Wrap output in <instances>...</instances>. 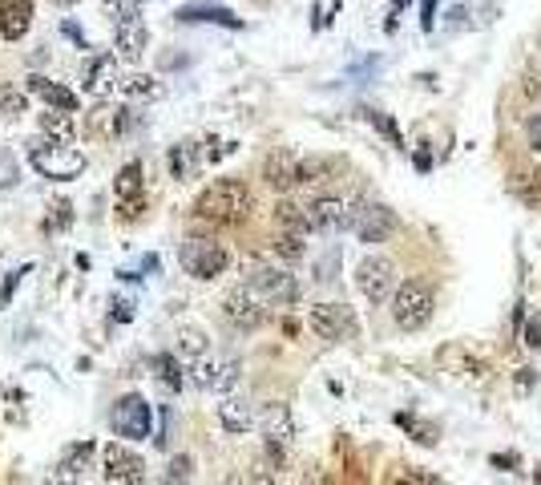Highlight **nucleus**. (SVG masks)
<instances>
[{
    "mask_svg": "<svg viewBox=\"0 0 541 485\" xmlns=\"http://www.w3.org/2000/svg\"><path fill=\"white\" fill-rule=\"evenodd\" d=\"M251 215V190L243 178H214L198 199H194V219L202 223H243Z\"/></svg>",
    "mask_w": 541,
    "mask_h": 485,
    "instance_id": "f257e3e1",
    "label": "nucleus"
},
{
    "mask_svg": "<svg viewBox=\"0 0 541 485\" xmlns=\"http://www.w3.org/2000/svg\"><path fill=\"white\" fill-rule=\"evenodd\" d=\"M25 154H29V166H33L41 178L73 182V178L85 174V154L73 150V146H65L61 138H53V134H45V130L25 142Z\"/></svg>",
    "mask_w": 541,
    "mask_h": 485,
    "instance_id": "f03ea898",
    "label": "nucleus"
},
{
    "mask_svg": "<svg viewBox=\"0 0 541 485\" xmlns=\"http://www.w3.org/2000/svg\"><path fill=\"white\" fill-rule=\"evenodd\" d=\"M432 312H437V291H432V283H424V279L396 283V291H392V320H396L400 332L428 328Z\"/></svg>",
    "mask_w": 541,
    "mask_h": 485,
    "instance_id": "7ed1b4c3",
    "label": "nucleus"
},
{
    "mask_svg": "<svg viewBox=\"0 0 541 485\" xmlns=\"http://www.w3.org/2000/svg\"><path fill=\"white\" fill-rule=\"evenodd\" d=\"M178 263H182V271H186L190 279L210 283V279H219V275L231 267V255H227V247H223L219 239L190 235V239H182V247H178Z\"/></svg>",
    "mask_w": 541,
    "mask_h": 485,
    "instance_id": "20e7f679",
    "label": "nucleus"
},
{
    "mask_svg": "<svg viewBox=\"0 0 541 485\" xmlns=\"http://www.w3.org/2000/svg\"><path fill=\"white\" fill-rule=\"evenodd\" d=\"M303 207H307V227L319 231V235L352 231L356 211H360V203L356 199H344V194H319V199H311Z\"/></svg>",
    "mask_w": 541,
    "mask_h": 485,
    "instance_id": "39448f33",
    "label": "nucleus"
},
{
    "mask_svg": "<svg viewBox=\"0 0 541 485\" xmlns=\"http://www.w3.org/2000/svg\"><path fill=\"white\" fill-rule=\"evenodd\" d=\"M110 429H114V437H122V441H142V437H150V429H154V405H150L142 393H126V397L114 405V413H110Z\"/></svg>",
    "mask_w": 541,
    "mask_h": 485,
    "instance_id": "423d86ee",
    "label": "nucleus"
},
{
    "mask_svg": "<svg viewBox=\"0 0 541 485\" xmlns=\"http://www.w3.org/2000/svg\"><path fill=\"white\" fill-rule=\"evenodd\" d=\"M356 287L368 304H388L396 291V263L384 255H364L356 267Z\"/></svg>",
    "mask_w": 541,
    "mask_h": 485,
    "instance_id": "0eeeda50",
    "label": "nucleus"
},
{
    "mask_svg": "<svg viewBox=\"0 0 541 485\" xmlns=\"http://www.w3.org/2000/svg\"><path fill=\"white\" fill-rule=\"evenodd\" d=\"M223 316H227V324H231V328H239V332H255V328H263V320H267V300L259 296V291H255L251 283L231 287L227 296H223Z\"/></svg>",
    "mask_w": 541,
    "mask_h": 485,
    "instance_id": "6e6552de",
    "label": "nucleus"
},
{
    "mask_svg": "<svg viewBox=\"0 0 541 485\" xmlns=\"http://www.w3.org/2000/svg\"><path fill=\"white\" fill-rule=\"evenodd\" d=\"M255 291H259V296L275 308H291L295 300H299V279L287 271V267H271V263H255L251 267V279H247Z\"/></svg>",
    "mask_w": 541,
    "mask_h": 485,
    "instance_id": "1a4fd4ad",
    "label": "nucleus"
},
{
    "mask_svg": "<svg viewBox=\"0 0 541 485\" xmlns=\"http://www.w3.org/2000/svg\"><path fill=\"white\" fill-rule=\"evenodd\" d=\"M307 328H311L319 340L340 344V340H352L360 324H356V316H352V308H348V304L328 300V304H315V308L307 312Z\"/></svg>",
    "mask_w": 541,
    "mask_h": 485,
    "instance_id": "9d476101",
    "label": "nucleus"
},
{
    "mask_svg": "<svg viewBox=\"0 0 541 485\" xmlns=\"http://www.w3.org/2000/svg\"><path fill=\"white\" fill-rule=\"evenodd\" d=\"M101 477L114 481V485L146 481V461H142V453H134L126 441H114V445L101 449Z\"/></svg>",
    "mask_w": 541,
    "mask_h": 485,
    "instance_id": "9b49d317",
    "label": "nucleus"
},
{
    "mask_svg": "<svg viewBox=\"0 0 541 485\" xmlns=\"http://www.w3.org/2000/svg\"><path fill=\"white\" fill-rule=\"evenodd\" d=\"M352 231H356L360 243H388L400 231V219H396V211L388 203H360Z\"/></svg>",
    "mask_w": 541,
    "mask_h": 485,
    "instance_id": "f8f14e48",
    "label": "nucleus"
},
{
    "mask_svg": "<svg viewBox=\"0 0 541 485\" xmlns=\"http://www.w3.org/2000/svg\"><path fill=\"white\" fill-rule=\"evenodd\" d=\"M142 178H146L142 162H126V166L118 170V178H114V199H118V219H126V223H134V219H138V211H146V194H142Z\"/></svg>",
    "mask_w": 541,
    "mask_h": 485,
    "instance_id": "ddd939ff",
    "label": "nucleus"
},
{
    "mask_svg": "<svg viewBox=\"0 0 541 485\" xmlns=\"http://www.w3.org/2000/svg\"><path fill=\"white\" fill-rule=\"evenodd\" d=\"M259 433H263L267 453L279 461V457H283V449L295 441V417H291V409H287L283 401L267 405V409L259 413Z\"/></svg>",
    "mask_w": 541,
    "mask_h": 485,
    "instance_id": "4468645a",
    "label": "nucleus"
},
{
    "mask_svg": "<svg viewBox=\"0 0 541 485\" xmlns=\"http://www.w3.org/2000/svg\"><path fill=\"white\" fill-rule=\"evenodd\" d=\"M81 89H85L89 97H110V93L118 89V61H114L110 53L89 57L85 69H81Z\"/></svg>",
    "mask_w": 541,
    "mask_h": 485,
    "instance_id": "2eb2a0df",
    "label": "nucleus"
},
{
    "mask_svg": "<svg viewBox=\"0 0 541 485\" xmlns=\"http://www.w3.org/2000/svg\"><path fill=\"white\" fill-rule=\"evenodd\" d=\"M182 25H223V29H243V21L227 9V5H214V0H194V5H182L174 13Z\"/></svg>",
    "mask_w": 541,
    "mask_h": 485,
    "instance_id": "dca6fc26",
    "label": "nucleus"
},
{
    "mask_svg": "<svg viewBox=\"0 0 541 485\" xmlns=\"http://www.w3.org/2000/svg\"><path fill=\"white\" fill-rule=\"evenodd\" d=\"M263 182L271 190H291L299 186V154L295 150H271L263 158Z\"/></svg>",
    "mask_w": 541,
    "mask_h": 485,
    "instance_id": "f3484780",
    "label": "nucleus"
},
{
    "mask_svg": "<svg viewBox=\"0 0 541 485\" xmlns=\"http://www.w3.org/2000/svg\"><path fill=\"white\" fill-rule=\"evenodd\" d=\"M33 29V0H0V37L25 41Z\"/></svg>",
    "mask_w": 541,
    "mask_h": 485,
    "instance_id": "a211bd4d",
    "label": "nucleus"
},
{
    "mask_svg": "<svg viewBox=\"0 0 541 485\" xmlns=\"http://www.w3.org/2000/svg\"><path fill=\"white\" fill-rule=\"evenodd\" d=\"M146 45H150V29H146L142 17H138V21H118V25H114V49H118L122 61H138V57L146 53Z\"/></svg>",
    "mask_w": 541,
    "mask_h": 485,
    "instance_id": "6ab92c4d",
    "label": "nucleus"
},
{
    "mask_svg": "<svg viewBox=\"0 0 541 485\" xmlns=\"http://www.w3.org/2000/svg\"><path fill=\"white\" fill-rule=\"evenodd\" d=\"M93 453H97V445H93V441L69 445V449H65V457L57 461V469H53V481H81V477L93 469Z\"/></svg>",
    "mask_w": 541,
    "mask_h": 485,
    "instance_id": "aec40b11",
    "label": "nucleus"
},
{
    "mask_svg": "<svg viewBox=\"0 0 541 485\" xmlns=\"http://www.w3.org/2000/svg\"><path fill=\"white\" fill-rule=\"evenodd\" d=\"M29 93L37 97V102L53 106V110H77V93H73L69 85H61V81L41 77V73H33V77H29Z\"/></svg>",
    "mask_w": 541,
    "mask_h": 485,
    "instance_id": "412c9836",
    "label": "nucleus"
},
{
    "mask_svg": "<svg viewBox=\"0 0 541 485\" xmlns=\"http://www.w3.org/2000/svg\"><path fill=\"white\" fill-rule=\"evenodd\" d=\"M219 425L227 429V433H247V429H255L259 425V413L251 409V401L247 397H227L223 405H219Z\"/></svg>",
    "mask_w": 541,
    "mask_h": 485,
    "instance_id": "4be33fe9",
    "label": "nucleus"
},
{
    "mask_svg": "<svg viewBox=\"0 0 541 485\" xmlns=\"http://www.w3.org/2000/svg\"><path fill=\"white\" fill-rule=\"evenodd\" d=\"M85 134H89V138H118V134H126V130H122V110L93 106V110L85 114Z\"/></svg>",
    "mask_w": 541,
    "mask_h": 485,
    "instance_id": "5701e85b",
    "label": "nucleus"
},
{
    "mask_svg": "<svg viewBox=\"0 0 541 485\" xmlns=\"http://www.w3.org/2000/svg\"><path fill=\"white\" fill-rule=\"evenodd\" d=\"M336 170H340V158H328V154H311V158H299V186H311V182H328Z\"/></svg>",
    "mask_w": 541,
    "mask_h": 485,
    "instance_id": "b1692460",
    "label": "nucleus"
},
{
    "mask_svg": "<svg viewBox=\"0 0 541 485\" xmlns=\"http://www.w3.org/2000/svg\"><path fill=\"white\" fill-rule=\"evenodd\" d=\"M202 158H206V154H202L194 142H182V146L170 150V174H174V178H190V174L202 166Z\"/></svg>",
    "mask_w": 541,
    "mask_h": 485,
    "instance_id": "393cba45",
    "label": "nucleus"
},
{
    "mask_svg": "<svg viewBox=\"0 0 541 485\" xmlns=\"http://www.w3.org/2000/svg\"><path fill=\"white\" fill-rule=\"evenodd\" d=\"M275 223H279V231L311 235V227H307V207H299V203H291V199H283V203L275 207Z\"/></svg>",
    "mask_w": 541,
    "mask_h": 485,
    "instance_id": "a878e982",
    "label": "nucleus"
},
{
    "mask_svg": "<svg viewBox=\"0 0 541 485\" xmlns=\"http://www.w3.org/2000/svg\"><path fill=\"white\" fill-rule=\"evenodd\" d=\"M122 89H126L130 97H142V102H158V97L166 93V89H162V81H158V77H150V73H134V77H126V81H122Z\"/></svg>",
    "mask_w": 541,
    "mask_h": 485,
    "instance_id": "bb28decb",
    "label": "nucleus"
},
{
    "mask_svg": "<svg viewBox=\"0 0 541 485\" xmlns=\"http://www.w3.org/2000/svg\"><path fill=\"white\" fill-rule=\"evenodd\" d=\"M154 372H158V380H162V388H166V393H178V388H182V364L170 356V352H162V356H154Z\"/></svg>",
    "mask_w": 541,
    "mask_h": 485,
    "instance_id": "cd10ccee",
    "label": "nucleus"
},
{
    "mask_svg": "<svg viewBox=\"0 0 541 485\" xmlns=\"http://www.w3.org/2000/svg\"><path fill=\"white\" fill-rule=\"evenodd\" d=\"M29 114V97L21 93V89H13V85H0V118H25Z\"/></svg>",
    "mask_w": 541,
    "mask_h": 485,
    "instance_id": "c85d7f7f",
    "label": "nucleus"
},
{
    "mask_svg": "<svg viewBox=\"0 0 541 485\" xmlns=\"http://www.w3.org/2000/svg\"><path fill=\"white\" fill-rule=\"evenodd\" d=\"M41 130L53 134V138H69V134L77 130L73 110H53V106H49V114H41Z\"/></svg>",
    "mask_w": 541,
    "mask_h": 485,
    "instance_id": "c756f323",
    "label": "nucleus"
},
{
    "mask_svg": "<svg viewBox=\"0 0 541 485\" xmlns=\"http://www.w3.org/2000/svg\"><path fill=\"white\" fill-rule=\"evenodd\" d=\"M307 235H299V231H279V239H275V251L287 259V263H295V259H303L307 255V243H303Z\"/></svg>",
    "mask_w": 541,
    "mask_h": 485,
    "instance_id": "7c9ffc66",
    "label": "nucleus"
},
{
    "mask_svg": "<svg viewBox=\"0 0 541 485\" xmlns=\"http://www.w3.org/2000/svg\"><path fill=\"white\" fill-rule=\"evenodd\" d=\"M239 360H219V368H214V384H210V393H231V388L239 384Z\"/></svg>",
    "mask_w": 541,
    "mask_h": 485,
    "instance_id": "2f4dec72",
    "label": "nucleus"
},
{
    "mask_svg": "<svg viewBox=\"0 0 541 485\" xmlns=\"http://www.w3.org/2000/svg\"><path fill=\"white\" fill-rule=\"evenodd\" d=\"M21 182V162L9 146H0V190H13Z\"/></svg>",
    "mask_w": 541,
    "mask_h": 485,
    "instance_id": "473e14b6",
    "label": "nucleus"
},
{
    "mask_svg": "<svg viewBox=\"0 0 541 485\" xmlns=\"http://www.w3.org/2000/svg\"><path fill=\"white\" fill-rule=\"evenodd\" d=\"M105 5V13L114 17V25L118 21H138L142 17V0H101Z\"/></svg>",
    "mask_w": 541,
    "mask_h": 485,
    "instance_id": "72a5a7b5",
    "label": "nucleus"
},
{
    "mask_svg": "<svg viewBox=\"0 0 541 485\" xmlns=\"http://www.w3.org/2000/svg\"><path fill=\"white\" fill-rule=\"evenodd\" d=\"M178 344H182V352L194 360V356H206V336L198 332V328H182L178 332Z\"/></svg>",
    "mask_w": 541,
    "mask_h": 485,
    "instance_id": "f704fd0d",
    "label": "nucleus"
},
{
    "mask_svg": "<svg viewBox=\"0 0 541 485\" xmlns=\"http://www.w3.org/2000/svg\"><path fill=\"white\" fill-rule=\"evenodd\" d=\"M396 425L412 429L420 445H432V441H437V429H432V425H420V421H416V417H408V413H400V417H396Z\"/></svg>",
    "mask_w": 541,
    "mask_h": 485,
    "instance_id": "c9c22d12",
    "label": "nucleus"
},
{
    "mask_svg": "<svg viewBox=\"0 0 541 485\" xmlns=\"http://www.w3.org/2000/svg\"><path fill=\"white\" fill-rule=\"evenodd\" d=\"M69 219H73V207H69L65 199H57V203H53V219L45 223V231H61Z\"/></svg>",
    "mask_w": 541,
    "mask_h": 485,
    "instance_id": "e433bc0d",
    "label": "nucleus"
},
{
    "mask_svg": "<svg viewBox=\"0 0 541 485\" xmlns=\"http://www.w3.org/2000/svg\"><path fill=\"white\" fill-rule=\"evenodd\" d=\"M190 473H194V461L182 453V457H174V461H170V469H166V481H186Z\"/></svg>",
    "mask_w": 541,
    "mask_h": 485,
    "instance_id": "4c0bfd02",
    "label": "nucleus"
},
{
    "mask_svg": "<svg viewBox=\"0 0 541 485\" xmlns=\"http://www.w3.org/2000/svg\"><path fill=\"white\" fill-rule=\"evenodd\" d=\"M142 271H158V255H146L142 263H134V267H122L118 275H122V279H142Z\"/></svg>",
    "mask_w": 541,
    "mask_h": 485,
    "instance_id": "58836bf2",
    "label": "nucleus"
},
{
    "mask_svg": "<svg viewBox=\"0 0 541 485\" xmlns=\"http://www.w3.org/2000/svg\"><path fill=\"white\" fill-rule=\"evenodd\" d=\"M368 118H372V122H376V126H380V130L392 138V146H400V130L392 126V118H384V114H376V110H368Z\"/></svg>",
    "mask_w": 541,
    "mask_h": 485,
    "instance_id": "ea45409f",
    "label": "nucleus"
},
{
    "mask_svg": "<svg viewBox=\"0 0 541 485\" xmlns=\"http://www.w3.org/2000/svg\"><path fill=\"white\" fill-rule=\"evenodd\" d=\"M21 275H25V267L21 271H13L9 279H5V287H0V308H5V300L13 296V291H17V283H21Z\"/></svg>",
    "mask_w": 541,
    "mask_h": 485,
    "instance_id": "a19ab883",
    "label": "nucleus"
},
{
    "mask_svg": "<svg viewBox=\"0 0 541 485\" xmlns=\"http://www.w3.org/2000/svg\"><path fill=\"white\" fill-rule=\"evenodd\" d=\"M61 33H65V37H69V41H77V45H81V49H89V41H85V33H81V29H77V25H73V21H65V25H61Z\"/></svg>",
    "mask_w": 541,
    "mask_h": 485,
    "instance_id": "79ce46f5",
    "label": "nucleus"
},
{
    "mask_svg": "<svg viewBox=\"0 0 541 485\" xmlns=\"http://www.w3.org/2000/svg\"><path fill=\"white\" fill-rule=\"evenodd\" d=\"M420 25H424V29L437 25V0H424V17H420Z\"/></svg>",
    "mask_w": 541,
    "mask_h": 485,
    "instance_id": "37998d69",
    "label": "nucleus"
},
{
    "mask_svg": "<svg viewBox=\"0 0 541 485\" xmlns=\"http://www.w3.org/2000/svg\"><path fill=\"white\" fill-rule=\"evenodd\" d=\"M529 142H533V150L541 154V114H537V118L529 122Z\"/></svg>",
    "mask_w": 541,
    "mask_h": 485,
    "instance_id": "c03bdc74",
    "label": "nucleus"
},
{
    "mask_svg": "<svg viewBox=\"0 0 541 485\" xmlns=\"http://www.w3.org/2000/svg\"><path fill=\"white\" fill-rule=\"evenodd\" d=\"M525 344H529V348H537V344H541V328H537V324H529V328H525Z\"/></svg>",
    "mask_w": 541,
    "mask_h": 485,
    "instance_id": "a18cd8bd",
    "label": "nucleus"
},
{
    "mask_svg": "<svg viewBox=\"0 0 541 485\" xmlns=\"http://www.w3.org/2000/svg\"><path fill=\"white\" fill-rule=\"evenodd\" d=\"M114 316H118V320H130V316H134V304H130V300H118V312H114Z\"/></svg>",
    "mask_w": 541,
    "mask_h": 485,
    "instance_id": "49530a36",
    "label": "nucleus"
},
{
    "mask_svg": "<svg viewBox=\"0 0 541 485\" xmlns=\"http://www.w3.org/2000/svg\"><path fill=\"white\" fill-rule=\"evenodd\" d=\"M404 477H408V481H437V477H432V473H420V469H408Z\"/></svg>",
    "mask_w": 541,
    "mask_h": 485,
    "instance_id": "de8ad7c7",
    "label": "nucleus"
},
{
    "mask_svg": "<svg viewBox=\"0 0 541 485\" xmlns=\"http://www.w3.org/2000/svg\"><path fill=\"white\" fill-rule=\"evenodd\" d=\"M49 5H57V9H69V5H77V0H49Z\"/></svg>",
    "mask_w": 541,
    "mask_h": 485,
    "instance_id": "09e8293b",
    "label": "nucleus"
},
{
    "mask_svg": "<svg viewBox=\"0 0 541 485\" xmlns=\"http://www.w3.org/2000/svg\"><path fill=\"white\" fill-rule=\"evenodd\" d=\"M537 477H541V473H537Z\"/></svg>",
    "mask_w": 541,
    "mask_h": 485,
    "instance_id": "8fccbe9b",
    "label": "nucleus"
}]
</instances>
